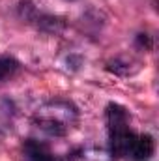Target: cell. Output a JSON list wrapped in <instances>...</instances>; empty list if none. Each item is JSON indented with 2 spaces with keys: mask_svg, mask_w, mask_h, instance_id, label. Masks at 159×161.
Segmentation results:
<instances>
[{
  "mask_svg": "<svg viewBox=\"0 0 159 161\" xmlns=\"http://www.w3.org/2000/svg\"><path fill=\"white\" fill-rule=\"evenodd\" d=\"M105 122L109 133V150L114 159L150 161L156 152V141L148 133L131 129V114L120 103H109L105 109Z\"/></svg>",
  "mask_w": 159,
  "mask_h": 161,
  "instance_id": "cell-1",
  "label": "cell"
},
{
  "mask_svg": "<svg viewBox=\"0 0 159 161\" xmlns=\"http://www.w3.org/2000/svg\"><path fill=\"white\" fill-rule=\"evenodd\" d=\"M32 122L49 137H66L79 124V109L68 99H51L36 109Z\"/></svg>",
  "mask_w": 159,
  "mask_h": 161,
  "instance_id": "cell-2",
  "label": "cell"
},
{
  "mask_svg": "<svg viewBox=\"0 0 159 161\" xmlns=\"http://www.w3.org/2000/svg\"><path fill=\"white\" fill-rule=\"evenodd\" d=\"M19 11V17L23 21H26L28 25H32L36 30L45 32V34H60L64 28H66V21L58 15H52V13H47L40 9L34 2L30 0H23L17 8Z\"/></svg>",
  "mask_w": 159,
  "mask_h": 161,
  "instance_id": "cell-3",
  "label": "cell"
},
{
  "mask_svg": "<svg viewBox=\"0 0 159 161\" xmlns=\"http://www.w3.org/2000/svg\"><path fill=\"white\" fill-rule=\"evenodd\" d=\"M21 156L23 161H58L56 154L51 150V146L40 139H26L21 144Z\"/></svg>",
  "mask_w": 159,
  "mask_h": 161,
  "instance_id": "cell-4",
  "label": "cell"
},
{
  "mask_svg": "<svg viewBox=\"0 0 159 161\" xmlns=\"http://www.w3.org/2000/svg\"><path fill=\"white\" fill-rule=\"evenodd\" d=\"M69 161H116L111 154L109 148H99V146H86L79 148L77 152L71 154Z\"/></svg>",
  "mask_w": 159,
  "mask_h": 161,
  "instance_id": "cell-5",
  "label": "cell"
},
{
  "mask_svg": "<svg viewBox=\"0 0 159 161\" xmlns=\"http://www.w3.org/2000/svg\"><path fill=\"white\" fill-rule=\"evenodd\" d=\"M19 68H21V64H19L17 58H13L9 54H2L0 56V84L13 79L15 73L19 71Z\"/></svg>",
  "mask_w": 159,
  "mask_h": 161,
  "instance_id": "cell-6",
  "label": "cell"
},
{
  "mask_svg": "<svg viewBox=\"0 0 159 161\" xmlns=\"http://www.w3.org/2000/svg\"><path fill=\"white\" fill-rule=\"evenodd\" d=\"M135 45L139 47V49H144V51H150L152 49V45H154V41H152V36H148V34H137V38H135Z\"/></svg>",
  "mask_w": 159,
  "mask_h": 161,
  "instance_id": "cell-7",
  "label": "cell"
},
{
  "mask_svg": "<svg viewBox=\"0 0 159 161\" xmlns=\"http://www.w3.org/2000/svg\"><path fill=\"white\" fill-rule=\"evenodd\" d=\"M68 2H75V0H68Z\"/></svg>",
  "mask_w": 159,
  "mask_h": 161,
  "instance_id": "cell-8",
  "label": "cell"
}]
</instances>
